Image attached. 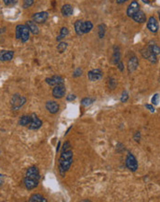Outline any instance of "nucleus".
<instances>
[{
    "label": "nucleus",
    "mask_w": 160,
    "mask_h": 202,
    "mask_svg": "<svg viewBox=\"0 0 160 202\" xmlns=\"http://www.w3.org/2000/svg\"><path fill=\"white\" fill-rule=\"evenodd\" d=\"M72 163H73V152L71 150L62 152L59 158V171L62 176L65 175L66 171L70 168Z\"/></svg>",
    "instance_id": "nucleus-1"
},
{
    "label": "nucleus",
    "mask_w": 160,
    "mask_h": 202,
    "mask_svg": "<svg viewBox=\"0 0 160 202\" xmlns=\"http://www.w3.org/2000/svg\"><path fill=\"white\" fill-rule=\"evenodd\" d=\"M11 107H12V109L13 110H18L25 103H26V99L23 97V96H20L19 94H16L14 95L12 98H11Z\"/></svg>",
    "instance_id": "nucleus-2"
},
{
    "label": "nucleus",
    "mask_w": 160,
    "mask_h": 202,
    "mask_svg": "<svg viewBox=\"0 0 160 202\" xmlns=\"http://www.w3.org/2000/svg\"><path fill=\"white\" fill-rule=\"evenodd\" d=\"M125 164H126L127 168L132 172H135L138 169V163L135 157L133 156V154H132L131 153H128L126 160H125Z\"/></svg>",
    "instance_id": "nucleus-3"
},
{
    "label": "nucleus",
    "mask_w": 160,
    "mask_h": 202,
    "mask_svg": "<svg viewBox=\"0 0 160 202\" xmlns=\"http://www.w3.org/2000/svg\"><path fill=\"white\" fill-rule=\"evenodd\" d=\"M141 54H142V56H143L145 59L148 60V61L151 62L152 64H157V62H158L157 55L154 54L148 47L143 48V49L141 50Z\"/></svg>",
    "instance_id": "nucleus-4"
},
{
    "label": "nucleus",
    "mask_w": 160,
    "mask_h": 202,
    "mask_svg": "<svg viewBox=\"0 0 160 202\" xmlns=\"http://www.w3.org/2000/svg\"><path fill=\"white\" fill-rule=\"evenodd\" d=\"M65 95V86L64 84L57 85L53 89V96L55 99H62Z\"/></svg>",
    "instance_id": "nucleus-5"
},
{
    "label": "nucleus",
    "mask_w": 160,
    "mask_h": 202,
    "mask_svg": "<svg viewBox=\"0 0 160 202\" xmlns=\"http://www.w3.org/2000/svg\"><path fill=\"white\" fill-rule=\"evenodd\" d=\"M39 180L38 178H34V177H30V176H25L24 178V185L26 187L27 189L31 190L35 188L38 184H39Z\"/></svg>",
    "instance_id": "nucleus-6"
},
{
    "label": "nucleus",
    "mask_w": 160,
    "mask_h": 202,
    "mask_svg": "<svg viewBox=\"0 0 160 202\" xmlns=\"http://www.w3.org/2000/svg\"><path fill=\"white\" fill-rule=\"evenodd\" d=\"M31 117H32V120H31L30 124L28 125V128L30 130H38V129H40V127H41V125H42L41 120L34 113H32L31 115Z\"/></svg>",
    "instance_id": "nucleus-7"
},
{
    "label": "nucleus",
    "mask_w": 160,
    "mask_h": 202,
    "mask_svg": "<svg viewBox=\"0 0 160 202\" xmlns=\"http://www.w3.org/2000/svg\"><path fill=\"white\" fill-rule=\"evenodd\" d=\"M102 75H103V74L99 69H93V70L89 71L88 74H87L88 79L90 81H92V82L100 80L102 78Z\"/></svg>",
    "instance_id": "nucleus-8"
},
{
    "label": "nucleus",
    "mask_w": 160,
    "mask_h": 202,
    "mask_svg": "<svg viewBox=\"0 0 160 202\" xmlns=\"http://www.w3.org/2000/svg\"><path fill=\"white\" fill-rule=\"evenodd\" d=\"M139 10H140V5H139V3H138L137 1H133V2L129 5L126 13H127L128 17L132 18V17H133L136 12H138Z\"/></svg>",
    "instance_id": "nucleus-9"
},
{
    "label": "nucleus",
    "mask_w": 160,
    "mask_h": 202,
    "mask_svg": "<svg viewBox=\"0 0 160 202\" xmlns=\"http://www.w3.org/2000/svg\"><path fill=\"white\" fill-rule=\"evenodd\" d=\"M45 82L51 86H55L57 85H60V84H64V79L62 76L60 75H53L52 77H49V78H46L45 79Z\"/></svg>",
    "instance_id": "nucleus-10"
},
{
    "label": "nucleus",
    "mask_w": 160,
    "mask_h": 202,
    "mask_svg": "<svg viewBox=\"0 0 160 202\" xmlns=\"http://www.w3.org/2000/svg\"><path fill=\"white\" fill-rule=\"evenodd\" d=\"M48 19V13L45 12V11H41V12H38V13H35L33 16H32V19L34 22L36 23H44Z\"/></svg>",
    "instance_id": "nucleus-11"
},
{
    "label": "nucleus",
    "mask_w": 160,
    "mask_h": 202,
    "mask_svg": "<svg viewBox=\"0 0 160 202\" xmlns=\"http://www.w3.org/2000/svg\"><path fill=\"white\" fill-rule=\"evenodd\" d=\"M147 28L151 32H154V33H156L158 31L159 25H158V22L156 18H154V17L149 18V19L147 21Z\"/></svg>",
    "instance_id": "nucleus-12"
},
{
    "label": "nucleus",
    "mask_w": 160,
    "mask_h": 202,
    "mask_svg": "<svg viewBox=\"0 0 160 202\" xmlns=\"http://www.w3.org/2000/svg\"><path fill=\"white\" fill-rule=\"evenodd\" d=\"M14 57L13 51H1L0 52V61L2 62H9Z\"/></svg>",
    "instance_id": "nucleus-13"
},
{
    "label": "nucleus",
    "mask_w": 160,
    "mask_h": 202,
    "mask_svg": "<svg viewBox=\"0 0 160 202\" xmlns=\"http://www.w3.org/2000/svg\"><path fill=\"white\" fill-rule=\"evenodd\" d=\"M45 107H46V109L52 114H55L59 111V105L55 101H48Z\"/></svg>",
    "instance_id": "nucleus-14"
},
{
    "label": "nucleus",
    "mask_w": 160,
    "mask_h": 202,
    "mask_svg": "<svg viewBox=\"0 0 160 202\" xmlns=\"http://www.w3.org/2000/svg\"><path fill=\"white\" fill-rule=\"evenodd\" d=\"M30 30L27 25H21V33H20V40L22 42H26L30 39Z\"/></svg>",
    "instance_id": "nucleus-15"
},
{
    "label": "nucleus",
    "mask_w": 160,
    "mask_h": 202,
    "mask_svg": "<svg viewBox=\"0 0 160 202\" xmlns=\"http://www.w3.org/2000/svg\"><path fill=\"white\" fill-rule=\"evenodd\" d=\"M132 19L135 21V22H138V23H144L146 21V17H145V14L144 13V11L142 10H139L138 12H136L133 17Z\"/></svg>",
    "instance_id": "nucleus-16"
},
{
    "label": "nucleus",
    "mask_w": 160,
    "mask_h": 202,
    "mask_svg": "<svg viewBox=\"0 0 160 202\" xmlns=\"http://www.w3.org/2000/svg\"><path fill=\"white\" fill-rule=\"evenodd\" d=\"M25 176H30V177H34V178H38L40 179V173L37 167L35 166H32L29 167L26 171V175Z\"/></svg>",
    "instance_id": "nucleus-17"
},
{
    "label": "nucleus",
    "mask_w": 160,
    "mask_h": 202,
    "mask_svg": "<svg viewBox=\"0 0 160 202\" xmlns=\"http://www.w3.org/2000/svg\"><path fill=\"white\" fill-rule=\"evenodd\" d=\"M26 25L28 26V28H29V30H30V32H31L32 33L34 34V35H38V34H39L40 32H39V28H38L36 22L32 21V20H28L27 23H26Z\"/></svg>",
    "instance_id": "nucleus-18"
},
{
    "label": "nucleus",
    "mask_w": 160,
    "mask_h": 202,
    "mask_svg": "<svg viewBox=\"0 0 160 202\" xmlns=\"http://www.w3.org/2000/svg\"><path fill=\"white\" fill-rule=\"evenodd\" d=\"M138 66V60L135 56H133V58H131L128 62V71L129 73H133Z\"/></svg>",
    "instance_id": "nucleus-19"
},
{
    "label": "nucleus",
    "mask_w": 160,
    "mask_h": 202,
    "mask_svg": "<svg viewBox=\"0 0 160 202\" xmlns=\"http://www.w3.org/2000/svg\"><path fill=\"white\" fill-rule=\"evenodd\" d=\"M73 11H74V10H73V7H72V6L69 5V4L64 5L63 7H62V9H61V12H62L63 16H65V17H69V16H71V15L73 14Z\"/></svg>",
    "instance_id": "nucleus-20"
},
{
    "label": "nucleus",
    "mask_w": 160,
    "mask_h": 202,
    "mask_svg": "<svg viewBox=\"0 0 160 202\" xmlns=\"http://www.w3.org/2000/svg\"><path fill=\"white\" fill-rule=\"evenodd\" d=\"M31 120H32V117L31 116H28V115H24L22 117H20L19 120V124L20 126H23V127H28V125L30 124L31 122Z\"/></svg>",
    "instance_id": "nucleus-21"
},
{
    "label": "nucleus",
    "mask_w": 160,
    "mask_h": 202,
    "mask_svg": "<svg viewBox=\"0 0 160 202\" xmlns=\"http://www.w3.org/2000/svg\"><path fill=\"white\" fill-rule=\"evenodd\" d=\"M29 201L30 202H46L47 200L41 196L40 194H33L31 198H30V200H29Z\"/></svg>",
    "instance_id": "nucleus-22"
},
{
    "label": "nucleus",
    "mask_w": 160,
    "mask_h": 202,
    "mask_svg": "<svg viewBox=\"0 0 160 202\" xmlns=\"http://www.w3.org/2000/svg\"><path fill=\"white\" fill-rule=\"evenodd\" d=\"M75 31L78 35H83V21L81 20H77L75 23Z\"/></svg>",
    "instance_id": "nucleus-23"
},
{
    "label": "nucleus",
    "mask_w": 160,
    "mask_h": 202,
    "mask_svg": "<svg viewBox=\"0 0 160 202\" xmlns=\"http://www.w3.org/2000/svg\"><path fill=\"white\" fill-rule=\"evenodd\" d=\"M93 28V24L90 21H86L83 22V32L84 33H87L89 32Z\"/></svg>",
    "instance_id": "nucleus-24"
},
{
    "label": "nucleus",
    "mask_w": 160,
    "mask_h": 202,
    "mask_svg": "<svg viewBox=\"0 0 160 202\" xmlns=\"http://www.w3.org/2000/svg\"><path fill=\"white\" fill-rule=\"evenodd\" d=\"M69 34V31H68V29L67 28H62L61 29V32H60V35L56 38V40H61L62 39H64L65 36H67Z\"/></svg>",
    "instance_id": "nucleus-25"
},
{
    "label": "nucleus",
    "mask_w": 160,
    "mask_h": 202,
    "mask_svg": "<svg viewBox=\"0 0 160 202\" xmlns=\"http://www.w3.org/2000/svg\"><path fill=\"white\" fill-rule=\"evenodd\" d=\"M95 101V99H91V98H85L81 101V105L84 107H88L90 105L93 104V102Z\"/></svg>",
    "instance_id": "nucleus-26"
},
{
    "label": "nucleus",
    "mask_w": 160,
    "mask_h": 202,
    "mask_svg": "<svg viewBox=\"0 0 160 202\" xmlns=\"http://www.w3.org/2000/svg\"><path fill=\"white\" fill-rule=\"evenodd\" d=\"M148 48L151 50V52H152L154 54H156V55L160 54V47H158L157 44H150V45L148 46Z\"/></svg>",
    "instance_id": "nucleus-27"
},
{
    "label": "nucleus",
    "mask_w": 160,
    "mask_h": 202,
    "mask_svg": "<svg viewBox=\"0 0 160 202\" xmlns=\"http://www.w3.org/2000/svg\"><path fill=\"white\" fill-rule=\"evenodd\" d=\"M113 62H114V64H116V65L120 62V52H119V48H117V50H116V47H114Z\"/></svg>",
    "instance_id": "nucleus-28"
},
{
    "label": "nucleus",
    "mask_w": 160,
    "mask_h": 202,
    "mask_svg": "<svg viewBox=\"0 0 160 202\" xmlns=\"http://www.w3.org/2000/svg\"><path fill=\"white\" fill-rule=\"evenodd\" d=\"M66 48H67V43H66V42H61V43H59L58 46H57V50H58V52H59L60 53H64Z\"/></svg>",
    "instance_id": "nucleus-29"
},
{
    "label": "nucleus",
    "mask_w": 160,
    "mask_h": 202,
    "mask_svg": "<svg viewBox=\"0 0 160 202\" xmlns=\"http://www.w3.org/2000/svg\"><path fill=\"white\" fill-rule=\"evenodd\" d=\"M105 33V25H99V38H103Z\"/></svg>",
    "instance_id": "nucleus-30"
},
{
    "label": "nucleus",
    "mask_w": 160,
    "mask_h": 202,
    "mask_svg": "<svg viewBox=\"0 0 160 202\" xmlns=\"http://www.w3.org/2000/svg\"><path fill=\"white\" fill-rule=\"evenodd\" d=\"M128 99H129L128 92H127V91H123V93H122V95H121V98H120V101H121L122 103H124V102H126V101L128 100Z\"/></svg>",
    "instance_id": "nucleus-31"
},
{
    "label": "nucleus",
    "mask_w": 160,
    "mask_h": 202,
    "mask_svg": "<svg viewBox=\"0 0 160 202\" xmlns=\"http://www.w3.org/2000/svg\"><path fill=\"white\" fill-rule=\"evenodd\" d=\"M20 33H21V25H18L16 27V38L18 40L20 39Z\"/></svg>",
    "instance_id": "nucleus-32"
},
{
    "label": "nucleus",
    "mask_w": 160,
    "mask_h": 202,
    "mask_svg": "<svg viewBox=\"0 0 160 202\" xmlns=\"http://www.w3.org/2000/svg\"><path fill=\"white\" fill-rule=\"evenodd\" d=\"M152 103L154 105H158L159 103V95L158 94H155L154 97L152 98Z\"/></svg>",
    "instance_id": "nucleus-33"
},
{
    "label": "nucleus",
    "mask_w": 160,
    "mask_h": 202,
    "mask_svg": "<svg viewBox=\"0 0 160 202\" xmlns=\"http://www.w3.org/2000/svg\"><path fill=\"white\" fill-rule=\"evenodd\" d=\"M109 85H110V87H111L112 89H114V87L116 86L117 83H116V81H115L113 78H111V79L109 80Z\"/></svg>",
    "instance_id": "nucleus-34"
},
{
    "label": "nucleus",
    "mask_w": 160,
    "mask_h": 202,
    "mask_svg": "<svg viewBox=\"0 0 160 202\" xmlns=\"http://www.w3.org/2000/svg\"><path fill=\"white\" fill-rule=\"evenodd\" d=\"M3 1H4L5 5H6V6H13L15 4H17V2H18V0H3Z\"/></svg>",
    "instance_id": "nucleus-35"
},
{
    "label": "nucleus",
    "mask_w": 160,
    "mask_h": 202,
    "mask_svg": "<svg viewBox=\"0 0 160 202\" xmlns=\"http://www.w3.org/2000/svg\"><path fill=\"white\" fill-rule=\"evenodd\" d=\"M81 74H82V70L78 68V69H77V70L74 72L73 76H74V77H78V76H80Z\"/></svg>",
    "instance_id": "nucleus-36"
},
{
    "label": "nucleus",
    "mask_w": 160,
    "mask_h": 202,
    "mask_svg": "<svg viewBox=\"0 0 160 202\" xmlns=\"http://www.w3.org/2000/svg\"><path fill=\"white\" fill-rule=\"evenodd\" d=\"M70 147V143H69V141H65V144H64V146H63V148H62V152H65V151H67V149Z\"/></svg>",
    "instance_id": "nucleus-37"
},
{
    "label": "nucleus",
    "mask_w": 160,
    "mask_h": 202,
    "mask_svg": "<svg viewBox=\"0 0 160 202\" xmlns=\"http://www.w3.org/2000/svg\"><path fill=\"white\" fill-rule=\"evenodd\" d=\"M76 99H77V97H76L74 94H70V95H68V96H67V98H66V100L73 101V100H75Z\"/></svg>",
    "instance_id": "nucleus-38"
},
{
    "label": "nucleus",
    "mask_w": 160,
    "mask_h": 202,
    "mask_svg": "<svg viewBox=\"0 0 160 202\" xmlns=\"http://www.w3.org/2000/svg\"><path fill=\"white\" fill-rule=\"evenodd\" d=\"M145 107H146L147 109H149V110H150V112H152V113H154V112H155V107H154L152 105H145Z\"/></svg>",
    "instance_id": "nucleus-39"
},
{
    "label": "nucleus",
    "mask_w": 160,
    "mask_h": 202,
    "mask_svg": "<svg viewBox=\"0 0 160 202\" xmlns=\"http://www.w3.org/2000/svg\"><path fill=\"white\" fill-rule=\"evenodd\" d=\"M140 133L139 132H137V133H135V134H134V140L138 142L139 141H140Z\"/></svg>",
    "instance_id": "nucleus-40"
},
{
    "label": "nucleus",
    "mask_w": 160,
    "mask_h": 202,
    "mask_svg": "<svg viewBox=\"0 0 160 202\" xmlns=\"http://www.w3.org/2000/svg\"><path fill=\"white\" fill-rule=\"evenodd\" d=\"M117 65H118V67H119V69H120V71H123V65H122L121 62H119V63L117 64Z\"/></svg>",
    "instance_id": "nucleus-41"
},
{
    "label": "nucleus",
    "mask_w": 160,
    "mask_h": 202,
    "mask_svg": "<svg viewBox=\"0 0 160 202\" xmlns=\"http://www.w3.org/2000/svg\"><path fill=\"white\" fill-rule=\"evenodd\" d=\"M3 183H4V176L2 175H0V187L3 185Z\"/></svg>",
    "instance_id": "nucleus-42"
},
{
    "label": "nucleus",
    "mask_w": 160,
    "mask_h": 202,
    "mask_svg": "<svg viewBox=\"0 0 160 202\" xmlns=\"http://www.w3.org/2000/svg\"><path fill=\"white\" fill-rule=\"evenodd\" d=\"M126 1H128V0H116L117 4H123V3L126 2Z\"/></svg>",
    "instance_id": "nucleus-43"
},
{
    "label": "nucleus",
    "mask_w": 160,
    "mask_h": 202,
    "mask_svg": "<svg viewBox=\"0 0 160 202\" xmlns=\"http://www.w3.org/2000/svg\"><path fill=\"white\" fill-rule=\"evenodd\" d=\"M143 1H144L145 3H147V4H149V3H150V2H149L148 0H143Z\"/></svg>",
    "instance_id": "nucleus-44"
},
{
    "label": "nucleus",
    "mask_w": 160,
    "mask_h": 202,
    "mask_svg": "<svg viewBox=\"0 0 160 202\" xmlns=\"http://www.w3.org/2000/svg\"><path fill=\"white\" fill-rule=\"evenodd\" d=\"M0 35H1V29H0Z\"/></svg>",
    "instance_id": "nucleus-45"
},
{
    "label": "nucleus",
    "mask_w": 160,
    "mask_h": 202,
    "mask_svg": "<svg viewBox=\"0 0 160 202\" xmlns=\"http://www.w3.org/2000/svg\"><path fill=\"white\" fill-rule=\"evenodd\" d=\"M159 19H160V12H159Z\"/></svg>",
    "instance_id": "nucleus-46"
}]
</instances>
